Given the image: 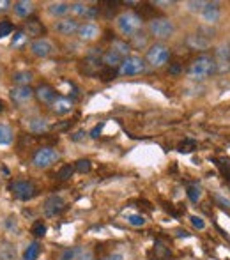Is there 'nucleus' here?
Segmentation results:
<instances>
[{"label":"nucleus","mask_w":230,"mask_h":260,"mask_svg":"<svg viewBox=\"0 0 230 260\" xmlns=\"http://www.w3.org/2000/svg\"><path fill=\"white\" fill-rule=\"evenodd\" d=\"M182 71V66L179 64V62H174V64L170 66V69H168V73L170 74H179Z\"/></svg>","instance_id":"46"},{"label":"nucleus","mask_w":230,"mask_h":260,"mask_svg":"<svg viewBox=\"0 0 230 260\" xmlns=\"http://www.w3.org/2000/svg\"><path fill=\"white\" fill-rule=\"evenodd\" d=\"M13 9H15V15L20 16V18H27L29 20L30 16L35 13V4L30 2V0H18L13 4Z\"/></svg>","instance_id":"17"},{"label":"nucleus","mask_w":230,"mask_h":260,"mask_svg":"<svg viewBox=\"0 0 230 260\" xmlns=\"http://www.w3.org/2000/svg\"><path fill=\"white\" fill-rule=\"evenodd\" d=\"M34 98L39 101L41 104H46V106H52L55 103V99L59 98V94L52 85L48 84H41L37 88H34Z\"/></svg>","instance_id":"12"},{"label":"nucleus","mask_w":230,"mask_h":260,"mask_svg":"<svg viewBox=\"0 0 230 260\" xmlns=\"http://www.w3.org/2000/svg\"><path fill=\"white\" fill-rule=\"evenodd\" d=\"M101 64L103 68H110V69H119V66L123 64V57L119 53H115L113 50H106L101 55Z\"/></svg>","instance_id":"18"},{"label":"nucleus","mask_w":230,"mask_h":260,"mask_svg":"<svg viewBox=\"0 0 230 260\" xmlns=\"http://www.w3.org/2000/svg\"><path fill=\"white\" fill-rule=\"evenodd\" d=\"M131 48L135 50H143V48H149V35L145 34V32H138V34H135L131 37Z\"/></svg>","instance_id":"28"},{"label":"nucleus","mask_w":230,"mask_h":260,"mask_svg":"<svg viewBox=\"0 0 230 260\" xmlns=\"http://www.w3.org/2000/svg\"><path fill=\"white\" fill-rule=\"evenodd\" d=\"M147 30L156 39H168V37H172V35L176 34V25H174V21L170 18L158 16V18H151L149 20Z\"/></svg>","instance_id":"3"},{"label":"nucleus","mask_w":230,"mask_h":260,"mask_svg":"<svg viewBox=\"0 0 230 260\" xmlns=\"http://www.w3.org/2000/svg\"><path fill=\"white\" fill-rule=\"evenodd\" d=\"M216 73V62L211 55H198L196 59L190 62L186 69L188 78L195 80V82H204V80L211 78Z\"/></svg>","instance_id":"1"},{"label":"nucleus","mask_w":230,"mask_h":260,"mask_svg":"<svg viewBox=\"0 0 230 260\" xmlns=\"http://www.w3.org/2000/svg\"><path fill=\"white\" fill-rule=\"evenodd\" d=\"M101 260H124V257L121 253H110V255L103 257Z\"/></svg>","instance_id":"50"},{"label":"nucleus","mask_w":230,"mask_h":260,"mask_svg":"<svg viewBox=\"0 0 230 260\" xmlns=\"http://www.w3.org/2000/svg\"><path fill=\"white\" fill-rule=\"evenodd\" d=\"M88 9H90V5L85 4V2H73L71 4V11L69 13H73L76 18H85L88 13Z\"/></svg>","instance_id":"30"},{"label":"nucleus","mask_w":230,"mask_h":260,"mask_svg":"<svg viewBox=\"0 0 230 260\" xmlns=\"http://www.w3.org/2000/svg\"><path fill=\"white\" fill-rule=\"evenodd\" d=\"M214 62H216V71H225L230 68V44L223 43L214 48Z\"/></svg>","instance_id":"13"},{"label":"nucleus","mask_w":230,"mask_h":260,"mask_svg":"<svg viewBox=\"0 0 230 260\" xmlns=\"http://www.w3.org/2000/svg\"><path fill=\"white\" fill-rule=\"evenodd\" d=\"M90 168H92V165H90V161L88 159H78V161L74 163V170L80 173H87L90 172Z\"/></svg>","instance_id":"34"},{"label":"nucleus","mask_w":230,"mask_h":260,"mask_svg":"<svg viewBox=\"0 0 230 260\" xmlns=\"http://www.w3.org/2000/svg\"><path fill=\"white\" fill-rule=\"evenodd\" d=\"M52 110L57 115H66V113H69L73 110V99L66 98V96H59V98L55 99V103L52 104Z\"/></svg>","instance_id":"19"},{"label":"nucleus","mask_w":230,"mask_h":260,"mask_svg":"<svg viewBox=\"0 0 230 260\" xmlns=\"http://www.w3.org/2000/svg\"><path fill=\"white\" fill-rule=\"evenodd\" d=\"M195 147H196V143L193 142V140H186V142H182L181 145H179V151L181 152H191Z\"/></svg>","instance_id":"43"},{"label":"nucleus","mask_w":230,"mask_h":260,"mask_svg":"<svg viewBox=\"0 0 230 260\" xmlns=\"http://www.w3.org/2000/svg\"><path fill=\"white\" fill-rule=\"evenodd\" d=\"M190 220H191V225L195 226V228H198V230H204V228H206V221L202 220L200 216H191Z\"/></svg>","instance_id":"42"},{"label":"nucleus","mask_w":230,"mask_h":260,"mask_svg":"<svg viewBox=\"0 0 230 260\" xmlns=\"http://www.w3.org/2000/svg\"><path fill=\"white\" fill-rule=\"evenodd\" d=\"M57 260H66V259H60V257H59V259H57Z\"/></svg>","instance_id":"53"},{"label":"nucleus","mask_w":230,"mask_h":260,"mask_svg":"<svg viewBox=\"0 0 230 260\" xmlns=\"http://www.w3.org/2000/svg\"><path fill=\"white\" fill-rule=\"evenodd\" d=\"M101 69H103V64H101L99 59H88V57H85L82 60V73H85L87 76H96V74H99Z\"/></svg>","instance_id":"20"},{"label":"nucleus","mask_w":230,"mask_h":260,"mask_svg":"<svg viewBox=\"0 0 230 260\" xmlns=\"http://www.w3.org/2000/svg\"><path fill=\"white\" fill-rule=\"evenodd\" d=\"M115 53H119L123 59H126V57H129V53H131V44L127 43V41L124 39H113L112 41V48Z\"/></svg>","instance_id":"25"},{"label":"nucleus","mask_w":230,"mask_h":260,"mask_svg":"<svg viewBox=\"0 0 230 260\" xmlns=\"http://www.w3.org/2000/svg\"><path fill=\"white\" fill-rule=\"evenodd\" d=\"M9 98L11 101L15 103V106L18 108H23L27 104L34 99V88L30 85H25V87H13L9 90Z\"/></svg>","instance_id":"8"},{"label":"nucleus","mask_w":230,"mask_h":260,"mask_svg":"<svg viewBox=\"0 0 230 260\" xmlns=\"http://www.w3.org/2000/svg\"><path fill=\"white\" fill-rule=\"evenodd\" d=\"M216 200L220 202L223 207H230V200H229V198H223L221 195H216Z\"/></svg>","instance_id":"51"},{"label":"nucleus","mask_w":230,"mask_h":260,"mask_svg":"<svg viewBox=\"0 0 230 260\" xmlns=\"http://www.w3.org/2000/svg\"><path fill=\"white\" fill-rule=\"evenodd\" d=\"M0 260H16V246L13 243H0Z\"/></svg>","instance_id":"26"},{"label":"nucleus","mask_w":230,"mask_h":260,"mask_svg":"<svg viewBox=\"0 0 230 260\" xmlns=\"http://www.w3.org/2000/svg\"><path fill=\"white\" fill-rule=\"evenodd\" d=\"M11 5L13 4H11L9 0H0V15H5L11 9Z\"/></svg>","instance_id":"45"},{"label":"nucleus","mask_w":230,"mask_h":260,"mask_svg":"<svg viewBox=\"0 0 230 260\" xmlns=\"http://www.w3.org/2000/svg\"><path fill=\"white\" fill-rule=\"evenodd\" d=\"M25 34L37 39V35L44 34V25L39 20H35V18H29L25 21Z\"/></svg>","instance_id":"22"},{"label":"nucleus","mask_w":230,"mask_h":260,"mask_svg":"<svg viewBox=\"0 0 230 260\" xmlns=\"http://www.w3.org/2000/svg\"><path fill=\"white\" fill-rule=\"evenodd\" d=\"M142 25H143V18L138 13H133V11H124L115 18V27L123 35L131 39L133 35L142 32Z\"/></svg>","instance_id":"2"},{"label":"nucleus","mask_w":230,"mask_h":260,"mask_svg":"<svg viewBox=\"0 0 230 260\" xmlns=\"http://www.w3.org/2000/svg\"><path fill=\"white\" fill-rule=\"evenodd\" d=\"M59 159H60V152L57 151V149L50 147V145H43V147H39L34 152L32 165H34L37 170H46V168L53 167Z\"/></svg>","instance_id":"4"},{"label":"nucleus","mask_w":230,"mask_h":260,"mask_svg":"<svg viewBox=\"0 0 230 260\" xmlns=\"http://www.w3.org/2000/svg\"><path fill=\"white\" fill-rule=\"evenodd\" d=\"M27 39H29V35L25 34V30H18L15 34V39H13V48H20Z\"/></svg>","instance_id":"38"},{"label":"nucleus","mask_w":230,"mask_h":260,"mask_svg":"<svg viewBox=\"0 0 230 260\" xmlns=\"http://www.w3.org/2000/svg\"><path fill=\"white\" fill-rule=\"evenodd\" d=\"M13 30H15V25L11 23L9 20H2L0 21V39H4L7 35L13 34Z\"/></svg>","instance_id":"32"},{"label":"nucleus","mask_w":230,"mask_h":260,"mask_svg":"<svg viewBox=\"0 0 230 260\" xmlns=\"http://www.w3.org/2000/svg\"><path fill=\"white\" fill-rule=\"evenodd\" d=\"M84 138H85V131H82V129L76 131L74 135H71V140H73V142H80V140H84Z\"/></svg>","instance_id":"49"},{"label":"nucleus","mask_w":230,"mask_h":260,"mask_svg":"<svg viewBox=\"0 0 230 260\" xmlns=\"http://www.w3.org/2000/svg\"><path fill=\"white\" fill-rule=\"evenodd\" d=\"M32 234H34L35 237L46 236V225H44V221H35L34 225H32Z\"/></svg>","instance_id":"36"},{"label":"nucleus","mask_w":230,"mask_h":260,"mask_svg":"<svg viewBox=\"0 0 230 260\" xmlns=\"http://www.w3.org/2000/svg\"><path fill=\"white\" fill-rule=\"evenodd\" d=\"M4 110H5V106H4V101H2V99H0V113L4 112Z\"/></svg>","instance_id":"52"},{"label":"nucleus","mask_w":230,"mask_h":260,"mask_svg":"<svg viewBox=\"0 0 230 260\" xmlns=\"http://www.w3.org/2000/svg\"><path fill=\"white\" fill-rule=\"evenodd\" d=\"M204 4H206L204 0H190V2H186V7H188V11H191V13H200Z\"/></svg>","instance_id":"40"},{"label":"nucleus","mask_w":230,"mask_h":260,"mask_svg":"<svg viewBox=\"0 0 230 260\" xmlns=\"http://www.w3.org/2000/svg\"><path fill=\"white\" fill-rule=\"evenodd\" d=\"M69 11H71V4L69 2H52L48 5V13L53 18H66Z\"/></svg>","instance_id":"23"},{"label":"nucleus","mask_w":230,"mask_h":260,"mask_svg":"<svg viewBox=\"0 0 230 260\" xmlns=\"http://www.w3.org/2000/svg\"><path fill=\"white\" fill-rule=\"evenodd\" d=\"M170 60V48L165 46L163 43H154L149 46L145 55V64L151 68H163Z\"/></svg>","instance_id":"5"},{"label":"nucleus","mask_w":230,"mask_h":260,"mask_svg":"<svg viewBox=\"0 0 230 260\" xmlns=\"http://www.w3.org/2000/svg\"><path fill=\"white\" fill-rule=\"evenodd\" d=\"M145 69H147V64L142 57L129 55V57L123 59V64L119 66L117 73L121 74V76H137V74L145 73Z\"/></svg>","instance_id":"7"},{"label":"nucleus","mask_w":230,"mask_h":260,"mask_svg":"<svg viewBox=\"0 0 230 260\" xmlns=\"http://www.w3.org/2000/svg\"><path fill=\"white\" fill-rule=\"evenodd\" d=\"M151 5H163V9H167V7H170V5H176V2H168V0H156V2H151Z\"/></svg>","instance_id":"48"},{"label":"nucleus","mask_w":230,"mask_h":260,"mask_svg":"<svg viewBox=\"0 0 230 260\" xmlns=\"http://www.w3.org/2000/svg\"><path fill=\"white\" fill-rule=\"evenodd\" d=\"M0 76H2V74H0Z\"/></svg>","instance_id":"54"},{"label":"nucleus","mask_w":230,"mask_h":260,"mask_svg":"<svg viewBox=\"0 0 230 260\" xmlns=\"http://www.w3.org/2000/svg\"><path fill=\"white\" fill-rule=\"evenodd\" d=\"M200 16L204 18V21H206L207 25L212 27V23H216L221 16L220 4H218V2H206L204 7H202V11H200Z\"/></svg>","instance_id":"15"},{"label":"nucleus","mask_w":230,"mask_h":260,"mask_svg":"<svg viewBox=\"0 0 230 260\" xmlns=\"http://www.w3.org/2000/svg\"><path fill=\"white\" fill-rule=\"evenodd\" d=\"M117 69H110V68H103L101 71H99V76H101V80H105V82H110V80H113L115 76H117Z\"/></svg>","instance_id":"37"},{"label":"nucleus","mask_w":230,"mask_h":260,"mask_svg":"<svg viewBox=\"0 0 230 260\" xmlns=\"http://www.w3.org/2000/svg\"><path fill=\"white\" fill-rule=\"evenodd\" d=\"M39 255H41V244L37 241H34V243H30V244L25 248L23 260H37Z\"/></svg>","instance_id":"29"},{"label":"nucleus","mask_w":230,"mask_h":260,"mask_svg":"<svg viewBox=\"0 0 230 260\" xmlns=\"http://www.w3.org/2000/svg\"><path fill=\"white\" fill-rule=\"evenodd\" d=\"M32 80H34V74L30 73V71H16V73H13V84H15V87L30 85Z\"/></svg>","instance_id":"24"},{"label":"nucleus","mask_w":230,"mask_h":260,"mask_svg":"<svg viewBox=\"0 0 230 260\" xmlns=\"http://www.w3.org/2000/svg\"><path fill=\"white\" fill-rule=\"evenodd\" d=\"M127 223L133 226H143L145 225V218L142 214H129L127 216Z\"/></svg>","instance_id":"39"},{"label":"nucleus","mask_w":230,"mask_h":260,"mask_svg":"<svg viewBox=\"0 0 230 260\" xmlns=\"http://www.w3.org/2000/svg\"><path fill=\"white\" fill-rule=\"evenodd\" d=\"M69 126H71V122H60V124H55V126H52L50 129H53V131H64V129H68Z\"/></svg>","instance_id":"47"},{"label":"nucleus","mask_w":230,"mask_h":260,"mask_svg":"<svg viewBox=\"0 0 230 260\" xmlns=\"http://www.w3.org/2000/svg\"><path fill=\"white\" fill-rule=\"evenodd\" d=\"M154 253H156V257H158L156 260H161V259H167V257H170V250H167V248H165V246H161V244L154 246Z\"/></svg>","instance_id":"41"},{"label":"nucleus","mask_w":230,"mask_h":260,"mask_svg":"<svg viewBox=\"0 0 230 260\" xmlns=\"http://www.w3.org/2000/svg\"><path fill=\"white\" fill-rule=\"evenodd\" d=\"M184 44L191 52H204V50L211 48V39H206L200 34H188L186 39H184Z\"/></svg>","instance_id":"16"},{"label":"nucleus","mask_w":230,"mask_h":260,"mask_svg":"<svg viewBox=\"0 0 230 260\" xmlns=\"http://www.w3.org/2000/svg\"><path fill=\"white\" fill-rule=\"evenodd\" d=\"M43 211H44V216H48V218L59 216V214H62V212L66 211V202L62 200V196L52 195L44 202Z\"/></svg>","instance_id":"11"},{"label":"nucleus","mask_w":230,"mask_h":260,"mask_svg":"<svg viewBox=\"0 0 230 260\" xmlns=\"http://www.w3.org/2000/svg\"><path fill=\"white\" fill-rule=\"evenodd\" d=\"M103 128H105V122H99L98 126H94V128L90 129V133H88V135H90V138H94V140H96V138L101 137V131H103Z\"/></svg>","instance_id":"44"},{"label":"nucleus","mask_w":230,"mask_h":260,"mask_svg":"<svg viewBox=\"0 0 230 260\" xmlns=\"http://www.w3.org/2000/svg\"><path fill=\"white\" fill-rule=\"evenodd\" d=\"M78 29H80V23L76 18H60L59 21H55L53 25V30L57 34L64 35V37H71V35L78 34Z\"/></svg>","instance_id":"10"},{"label":"nucleus","mask_w":230,"mask_h":260,"mask_svg":"<svg viewBox=\"0 0 230 260\" xmlns=\"http://www.w3.org/2000/svg\"><path fill=\"white\" fill-rule=\"evenodd\" d=\"M50 128L52 126H50L48 119L44 117H34L29 121V131L34 133V135H43V133L50 131Z\"/></svg>","instance_id":"21"},{"label":"nucleus","mask_w":230,"mask_h":260,"mask_svg":"<svg viewBox=\"0 0 230 260\" xmlns=\"http://www.w3.org/2000/svg\"><path fill=\"white\" fill-rule=\"evenodd\" d=\"M76 260H96V255H94V251L90 248H85V246H80V251H78V259Z\"/></svg>","instance_id":"35"},{"label":"nucleus","mask_w":230,"mask_h":260,"mask_svg":"<svg viewBox=\"0 0 230 260\" xmlns=\"http://www.w3.org/2000/svg\"><path fill=\"white\" fill-rule=\"evenodd\" d=\"M29 50H30V53L34 55V57H37V59H46L50 55H53L55 46H53V43L50 39H46V37H37V39L30 41Z\"/></svg>","instance_id":"9"},{"label":"nucleus","mask_w":230,"mask_h":260,"mask_svg":"<svg viewBox=\"0 0 230 260\" xmlns=\"http://www.w3.org/2000/svg\"><path fill=\"white\" fill-rule=\"evenodd\" d=\"M73 173H74V167H71V165H64L59 172H57V179H59V181H69V179L73 177Z\"/></svg>","instance_id":"31"},{"label":"nucleus","mask_w":230,"mask_h":260,"mask_svg":"<svg viewBox=\"0 0 230 260\" xmlns=\"http://www.w3.org/2000/svg\"><path fill=\"white\" fill-rule=\"evenodd\" d=\"M9 191L16 200L29 202L37 195V188H35V184L32 181H27V179H16V181H13L9 184Z\"/></svg>","instance_id":"6"},{"label":"nucleus","mask_w":230,"mask_h":260,"mask_svg":"<svg viewBox=\"0 0 230 260\" xmlns=\"http://www.w3.org/2000/svg\"><path fill=\"white\" fill-rule=\"evenodd\" d=\"M15 140V131L9 124L0 122V145H11Z\"/></svg>","instance_id":"27"},{"label":"nucleus","mask_w":230,"mask_h":260,"mask_svg":"<svg viewBox=\"0 0 230 260\" xmlns=\"http://www.w3.org/2000/svg\"><path fill=\"white\" fill-rule=\"evenodd\" d=\"M188 198H190L193 204H196V202L200 200V196H202V190L200 186H190L188 188V191H186Z\"/></svg>","instance_id":"33"},{"label":"nucleus","mask_w":230,"mask_h":260,"mask_svg":"<svg viewBox=\"0 0 230 260\" xmlns=\"http://www.w3.org/2000/svg\"><path fill=\"white\" fill-rule=\"evenodd\" d=\"M101 34V29H99L98 25L92 23V21H85V23L80 25L78 29V37L80 41H84V43H90V41H96Z\"/></svg>","instance_id":"14"}]
</instances>
